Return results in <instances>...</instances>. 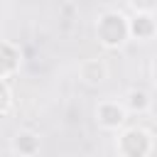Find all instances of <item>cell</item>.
Returning a JSON list of instances; mask_svg holds the SVG:
<instances>
[{"label":"cell","mask_w":157,"mask_h":157,"mask_svg":"<svg viewBox=\"0 0 157 157\" xmlns=\"http://www.w3.org/2000/svg\"><path fill=\"white\" fill-rule=\"evenodd\" d=\"M96 29H98V39H101L105 47H120V44H125V39L130 37V32H128V20H125L120 12H105V15H101Z\"/></svg>","instance_id":"6da1fadb"},{"label":"cell","mask_w":157,"mask_h":157,"mask_svg":"<svg viewBox=\"0 0 157 157\" xmlns=\"http://www.w3.org/2000/svg\"><path fill=\"white\" fill-rule=\"evenodd\" d=\"M118 152L125 157H145L152 152V137L142 128H128L118 140Z\"/></svg>","instance_id":"7a4b0ae2"},{"label":"cell","mask_w":157,"mask_h":157,"mask_svg":"<svg viewBox=\"0 0 157 157\" xmlns=\"http://www.w3.org/2000/svg\"><path fill=\"white\" fill-rule=\"evenodd\" d=\"M96 120L108 130H118L125 123V108L118 101H103L96 108Z\"/></svg>","instance_id":"3957f363"},{"label":"cell","mask_w":157,"mask_h":157,"mask_svg":"<svg viewBox=\"0 0 157 157\" xmlns=\"http://www.w3.org/2000/svg\"><path fill=\"white\" fill-rule=\"evenodd\" d=\"M128 32L135 39H152V34H155V17H152V12H137L128 22Z\"/></svg>","instance_id":"277c9868"},{"label":"cell","mask_w":157,"mask_h":157,"mask_svg":"<svg viewBox=\"0 0 157 157\" xmlns=\"http://www.w3.org/2000/svg\"><path fill=\"white\" fill-rule=\"evenodd\" d=\"M81 78H83L86 83H91V86L103 83V81L108 78V66H105V61H103V59H88V61H83V64H81Z\"/></svg>","instance_id":"5b68a950"},{"label":"cell","mask_w":157,"mask_h":157,"mask_svg":"<svg viewBox=\"0 0 157 157\" xmlns=\"http://www.w3.org/2000/svg\"><path fill=\"white\" fill-rule=\"evenodd\" d=\"M20 69V49L10 42H0V76H10Z\"/></svg>","instance_id":"8992f818"},{"label":"cell","mask_w":157,"mask_h":157,"mask_svg":"<svg viewBox=\"0 0 157 157\" xmlns=\"http://www.w3.org/2000/svg\"><path fill=\"white\" fill-rule=\"evenodd\" d=\"M12 150L17 155H25V157H32L39 152V137L34 132H17V137L12 140Z\"/></svg>","instance_id":"52a82bcc"},{"label":"cell","mask_w":157,"mask_h":157,"mask_svg":"<svg viewBox=\"0 0 157 157\" xmlns=\"http://www.w3.org/2000/svg\"><path fill=\"white\" fill-rule=\"evenodd\" d=\"M147 105H150V96H147L142 88H132V91L128 93V108H130V110L142 113V110H147Z\"/></svg>","instance_id":"ba28073f"},{"label":"cell","mask_w":157,"mask_h":157,"mask_svg":"<svg viewBox=\"0 0 157 157\" xmlns=\"http://www.w3.org/2000/svg\"><path fill=\"white\" fill-rule=\"evenodd\" d=\"M10 103H12V93H10L7 83H5V81H2V76H0V115H2V113H7Z\"/></svg>","instance_id":"9c48e42d"},{"label":"cell","mask_w":157,"mask_h":157,"mask_svg":"<svg viewBox=\"0 0 157 157\" xmlns=\"http://www.w3.org/2000/svg\"><path fill=\"white\" fill-rule=\"evenodd\" d=\"M130 2L137 12H152L155 10V0H130Z\"/></svg>","instance_id":"30bf717a"}]
</instances>
